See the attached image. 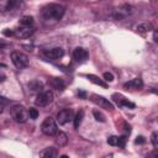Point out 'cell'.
Segmentation results:
<instances>
[{
    "label": "cell",
    "instance_id": "1",
    "mask_svg": "<svg viewBox=\"0 0 158 158\" xmlns=\"http://www.w3.org/2000/svg\"><path fill=\"white\" fill-rule=\"evenodd\" d=\"M64 12H65L64 6L59 4H48L43 6L41 10V15L43 20H47V21H59L63 17Z\"/></svg>",
    "mask_w": 158,
    "mask_h": 158
},
{
    "label": "cell",
    "instance_id": "2",
    "mask_svg": "<svg viewBox=\"0 0 158 158\" xmlns=\"http://www.w3.org/2000/svg\"><path fill=\"white\" fill-rule=\"evenodd\" d=\"M10 114L17 123H25L28 118V112L22 105H14L10 109Z\"/></svg>",
    "mask_w": 158,
    "mask_h": 158
},
{
    "label": "cell",
    "instance_id": "3",
    "mask_svg": "<svg viewBox=\"0 0 158 158\" xmlns=\"http://www.w3.org/2000/svg\"><path fill=\"white\" fill-rule=\"evenodd\" d=\"M41 131L43 135L46 136H54L57 135L58 132V126H57V122L54 121L53 117H46L41 125Z\"/></svg>",
    "mask_w": 158,
    "mask_h": 158
},
{
    "label": "cell",
    "instance_id": "4",
    "mask_svg": "<svg viewBox=\"0 0 158 158\" xmlns=\"http://www.w3.org/2000/svg\"><path fill=\"white\" fill-rule=\"evenodd\" d=\"M11 60L17 69H23L28 65V57L21 52H12L11 53Z\"/></svg>",
    "mask_w": 158,
    "mask_h": 158
},
{
    "label": "cell",
    "instance_id": "5",
    "mask_svg": "<svg viewBox=\"0 0 158 158\" xmlns=\"http://www.w3.org/2000/svg\"><path fill=\"white\" fill-rule=\"evenodd\" d=\"M52 101H53V93L51 90H46V91H40L38 93V95L36 96L35 104L37 106H47Z\"/></svg>",
    "mask_w": 158,
    "mask_h": 158
},
{
    "label": "cell",
    "instance_id": "6",
    "mask_svg": "<svg viewBox=\"0 0 158 158\" xmlns=\"http://www.w3.org/2000/svg\"><path fill=\"white\" fill-rule=\"evenodd\" d=\"M90 100H91L94 104H96L98 106H100V107H102V109H105V110H109V111H112V110H114V105H112L107 99H105V98L101 96V95L93 94V95L90 96Z\"/></svg>",
    "mask_w": 158,
    "mask_h": 158
},
{
    "label": "cell",
    "instance_id": "7",
    "mask_svg": "<svg viewBox=\"0 0 158 158\" xmlns=\"http://www.w3.org/2000/svg\"><path fill=\"white\" fill-rule=\"evenodd\" d=\"M89 58V53L86 49L81 48V47H77L74 51H73V59L78 63H84L86 62Z\"/></svg>",
    "mask_w": 158,
    "mask_h": 158
},
{
    "label": "cell",
    "instance_id": "8",
    "mask_svg": "<svg viewBox=\"0 0 158 158\" xmlns=\"http://www.w3.org/2000/svg\"><path fill=\"white\" fill-rule=\"evenodd\" d=\"M72 118H73V111L70 109H62L57 114V121L59 125H65Z\"/></svg>",
    "mask_w": 158,
    "mask_h": 158
},
{
    "label": "cell",
    "instance_id": "9",
    "mask_svg": "<svg viewBox=\"0 0 158 158\" xmlns=\"http://www.w3.org/2000/svg\"><path fill=\"white\" fill-rule=\"evenodd\" d=\"M43 53L49 59H59V58H62L64 56V49L60 48V47H54V48L43 51Z\"/></svg>",
    "mask_w": 158,
    "mask_h": 158
},
{
    "label": "cell",
    "instance_id": "10",
    "mask_svg": "<svg viewBox=\"0 0 158 158\" xmlns=\"http://www.w3.org/2000/svg\"><path fill=\"white\" fill-rule=\"evenodd\" d=\"M32 33H33V28L30 26H20L19 28H16L14 31V35L16 37H20V38H27Z\"/></svg>",
    "mask_w": 158,
    "mask_h": 158
},
{
    "label": "cell",
    "instance_id": "11",
    "mask_svg": "<svg viewBox=\"0 0 158 158\" xmlns=\"http://www.w3.org/2000/svg\"><path fill=\"white\" fill-rule=\"evenodd\" d=\"M142 86H143V81H142L141 78H135V79H132V80H130V81L123 84V88L127 89V90H138Z\"/></svg>",
    "mask_w": 158,
    "mask_h": 158
},
{
    "label": "cell",
    "instance_id": "12",
    "mask_svg": "<svg viewBox=\"0 0 158 158\" xmlns=\"http://www.w3.org/2000/svg\"><path fill=\"white\" fill-rule=\"evenodd\" d=\"M112 99H114V101H116V102H117V105H118V106L127 107V109H135V104H133V102H131V101H128L127 99H125V98H123V96H121V95L114 94V95H112Z\"/></svg>",
    "mask_w": 158,
    "mask_h": 158
},
{
    "label": "cell",
    "instance_id": "13",
    "mask_svg": "<svg viewBox=\"0 0 158 158\" xmlns=\"http://www.w3.org/2000/svg\"><path fill=\"white\" fill-rule=\"evenodd\" d=\"M17 4V0H0V11L6 12L12 10Z\"/></svg>",
    "mask_w": 158,
    "mask_h": 158
},
{
    "label": "cell",
    "instance_id": "14",
    "mask_svg": "<svg viewBox=\"0 0 158 158\" xmlns=\"http://www.w3.org/2000/svg\"><path fill=\"white\" fill-rule=\"evenodd\" d=\"M48 83L51 84L52 88L57 89L58 91H62V90L64 89V81H63L60 78H52V79L48 80Z\"/></svg>",
    "mask_w": 158,
    "mask_h": 158
},
{
    "label": "cell",
    "instance_id": "15",
    "mask_svg": "<svg viewBox=\"0 0 158 158\" xmlns=\"http://www.w3.org/2000/svg\"><path fill=\"white\" fill-rule=\"evenodd\" d=\"M27 86H28V90L30 91H33V93H40L41 90H42V88H43V84L40 81V80H31L28 84H27Z\"/></svg>",
    "mask_w": 158,
    "mask_h": 158
},
{
    "label": "cell",
    "instance_id": "16",
    "mask_svg": "<svg viewBox=\"0 0 158 158\" xmlns=\"http://www.w3.org/2000/svg\"><path fill=\"white\" fill-rule=\"evenodd\" d=\"M41 157H47V158H53V157H57L58 156V152L56 148L53 147H48V148H44L41 153H40Z\"/></svg>",
    "mask_w": 158,
    "mask_h": 158
},
{
    "label": "cell",
    "instance_id": "17",
    "mask_svg": "<svg viewBox=\"0 0 158 158\" xmlns=\"http://www.w3.org/2000/svg\"><path fill=\"white\" fill-rule=\"evenodd\" d=\"M91 83H94V84H96V85H100V86H104V88H106L107 86V84L102 80V79H100L99 77H96V75H93V74H86L85 75Z\"/></svg>",
    "mask_w": 158,
    "mask_h": 158
},
{
    "label": "cell",
    "instance_id": "18",
    "mask_svg": "<svg viewBox=\"0 0 158 158\" xmlns=\"http://www.w3.org/2000/svg\"><path fill=\"white\" fill-rule=\"evenodd\" d=\"M56 142H57V144H59V147H60V146H65L67 142H68V137H67V135H65L64 132H57Z\"/></svg>",
    "mask_w": 158,
    "mask_h": 158
},
{
    "label": "cell",
    "instance_id": "19",
    "mask_svg": "<svg viewBox=\"0 0 158 158\" xmlns=\"http://www.w3.org/2000/svg\"><path fill=\"white\" fill-rule=\"evenodd\" d=\"M153 30V27H152V25L148 22H144V23H141V25H138L137 26V32H139V33H146V32H149V31H152Z\"/></svg>",
    "mask_w": 158,
    "mask_h": 158
},
{
    "label": "cell",
    "instance_id": "20",
    "mask_svg": "<svg viewBox=\"0 0 158 158\" xmlns=\"http://www.w3.org/2000/svg\"><path fill=\"white\" fill-rule=\"evenodd\" d=\"M83 118H84V110H79V111L77 112L75 117H74V127H75V128H78V127L80 126Z\"/></svg>",
    "mask_w": 158,
    "mask_h": 158
},
{
    "label": "cell",
    "instance_id": "21",
    "mask_svg": "<svg viewBox=\"0 0 158 158\" xmlns=\"http://www.w3.org/2000/svg\"><path fill=\"white\" fill-rule=\"evenodd\" d=\"M32 23H33V17L32 16H23L20 20L21 26H32Z\"/></svg>",
    "mask_w": 158,
    "mask_h": 158
},
{
    "label": "cell",
    "instance_id": "22",
    "mask_svg": "<svg viewBox=\"0 0 158 158\" xmlns=\"http://www.w3.org/2000/svg\"><path fill=\"white\" fill-rule=\"evenodd\" d=\"M93 115H94V117H95L96 121H100V122H105V121H106L105 115H104L102 112H100L99 110H94V111H93Z\"/></svg>",
    "mask_w": 158,
    "mask_h": 158
},
{
    "label": "cell",
    "instance_id": "23",
    "mask_svg": "<svg viewBox=\"0 0 158 158\" xmlns=\"http://www.w3.org/2000/svg\"><path fill=\"white\" fill-rule=\"evenodd\" d=\"M27 112H28L30 118H32V120H36V118L38 117V111H37V109H35V107H30Z\"/></svg>",
    "mask_w": 158,
    "mask_h": 158
},
{
    "label": "cell",
    "instance_id": "24",
    "mask_svg": "<svg viewBox=\"0 0 158 158\" xmlns=\"http://www.w3.org/2000/svg\"><path fill=\"white\" fill-rule=\"evenodd\" d=\"M151 141H152V144L154 148L158 147V133L157 132H153L152 136H151Z\"/></svg>",
    "mask_w": 158,
    "mask_h": 158
},
{
    "label": "cell",
    "instance_id": "25",
    "mask_svg": "<svg viewBox=\"0 0 158 158\" xmlns=\"http://www.w3.org/2000/svg\"><path fill=\"white\" fill-rule=\"evenodd\" d=\"M117 141H118V137L117 136H110L107 138V143L110 146H117Z\"/></svg>",
    "mask_w": 158,
    "mask_h": 158
},
{
    "label": "cell",
    "instance_id": "26",
    "mask_svg": "<svg viewBox=\"0 0 158 158\" xmlns=\"http://www.w3.org/2000/svg\"><path fill=\"white\" fill-rule=\"evenodd\" d=\"M125 144H126V136H121V137H118L117 146H118V147H121V148H123V147H125Z\"/></svg>",
    "mask_w": 158,
    "mask_h": 158
},
{
    "label": "cell",
    "instance_id": "27",
    "mask_svg": "<svg viewBox=\"0 0 158 158\" xmlns=\"http://www.w3.org/2000/svg\"><path fill=\"white\" fill-rule=\"evenodd\" d=\"M102 77H104V80H106V81H112L114 80V75L111 73H109V72H105Z\"/></svg>",
    "mask_w": 158,
    "mask_h": 158
},
{
    "label": "cell",
    "instance_id": "28",
    "mask_svg": "<svg viewBox=\"0 0 158 158\" xmlns=\"http://www.w3.org/2000/svg\"><path fill=\"white\" fill-rule=\"evenodd\" d=\"M144 142H146V139H144L143 136H139V137H137V138L135 139V143H136V144H142V143H144Z\"/></svg>",
    "mask_w": 158,
    "mask_h": 158
},
{
    "label": "cell",
    "instance_id": "29",
    "mask_svg": "<svg viewBox=\"0 0 158 158\" xmlns=\"http://www.w3.org/2000/svg\"><path fill=\"white\" fill-rule=\"evenodd\" d=\"M9 102H10V100H9L7 98L0 95V105H6V104H9Z\"/></svg>",
    "mask_w": 158,
    "mask_h": 158
},
{
    "label": "cell",
    "instance_id": "30",
    "mask_svg": "<svg viewBox=\"0 0 158 158\" xmlns=\"http://www.w3.org/2000/svg\"><path fill=\"white\" fill-rule=\"evenodd\" d=\"M5 79H6V75H5L4 73H1V72H0V83H2Z\"/></svg>",
    "mask_w": 158,
    "mask_h": 158
},
{
    "label": "cell",
    "instance_id": "31",
    "mask_svg": "<svg viewBox=\"0 0 158 158\" xmlns=\"http://www.w3.org/2000/svg\"><path fill=\"white\" fill-rule=\"evenodd\" d=\"M4 35H6V36H12L14 35V31H4Z\"/></svg>",
    "mask_w": 158,
    "mask_h": 158
},
{
    "label": "cell",
    "instance_id": "32",
    "mask_svg": "<svg viewBox=\"0 0 158 158\" xmlns=\"http://www.w3.org/2000/svg\"><path fill=\"white\" fill-rule=\"evenodd\" d=\"M153 40H154V42L158 41V40H157V31H154V33H153Z\"/></svg>",
    "mask_w": 158,
    "mask_h": 158
},
{
    "label": "cell",
    "instance_id": "33",
    "mask_svg": "<svg viewBox=\"0 0 158 158\" xmlns=\"http://www.w3.org/2000/svg\"><path fill=\"white\" fill-rule=\"evenodd\" d=\"M78 95H80L81 98H85V93H84V91H79V93H78Z\"/></svg>",
    "mask_w": 158,
    "mask_h": 158
},
{
    "label": "cell",
    "instance_id": "34",
    "mask_svg": "<svg viewBox=\"0 0 158 158\" xmlns=\"http://www.w3.org/2000/svg\"><path fill=\"white\" fill-rule=\"evenodd\" d=\"M0 67H5V64H2V63H0Z\"/></svg>",
    "mask_w": 158,
    "mask_h": 158
}]
</instances>
